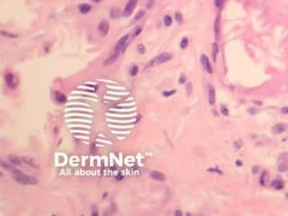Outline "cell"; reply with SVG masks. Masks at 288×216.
Wrapping results in <instances>:
<instances>
[{"mask_svg": "<svg viewBox=\"0 0 288 216\" xmlns=\"http://www.w3.org/2000/svg\"><path fill=\"white\" fill-rule=\"evenodd\" d=\"M14 179L16 180L17 183L21 184V185H37L38 184V179L31 177V176H27L24 175L23 173H19V174H16L14 175Z\"/></svg>", "mask_w": 288, "mask_h": 216, "instance_id": "obj_1", "label": "cell"}, {"mask_svg": "<svg viewBox=\"0 0 288 216\" xmlns=\"http://www.w3.org/2000/svg\"><path fill=\"white\" fill-rule=\"evenodd\" d=\"M172 58H173V55L171 53H168V52L161 53V54L158 55V57H156L155 59H153L151 61H150V63H148L147 68L153 67V66H155L157 64H161V63L167 62V61H170Z\"/></svg>", "mask_w": 288, "mask_h": 216, "instance_id": "obj_2", "label": "cell"}, {"mask_svg": "<svg viewBox=\"0 0 288 216\" xmlns=\"http://www.w3.org/2000/svg\"><path fill=\"white\" fill-rule=\"evenodd\" d=\"M137 3H138V0H129L128 3L126 4V6L124 7L123 16H129L130 14L133 13V11L134 10Z\"/></svg>", "mask_w": 288, "mask_h": 216, "instance_id": "obj_3", "label": "cell"}, {"mask_svg": "<svg viewBox=\"0 0 288 216\" xmlns=\"http://www.w3.org/2000/svg\"><path fill=\"white\" fill-rule=\"evenodd\" d=\"M5 80H6V83L7 85V86L9 88L11 89H14L16 88V86H17V81L16 79V78H14V76L11 73H7L6 74L5 76Z\"/></svg>", "mask_w": 288, "mask_h": 216, "instance_id": "obj_4", "label": "cell"}, {"mask_svg": "<svg viewBox=\"0 0 288 216\" xmlns=\"http://www.w3.org/2000/svg\"><path fill=\"white\" fill-rule=\"evenodd\" d=\"M109 29H110V25L106 20L102 21L98 24V33L103 37L107 35V34L109 33Z\"/></svg>", "mask_w": 288, "mask_h": 216, "instance_id": "obj_5", "label": "cell"}, {"mask_svg": "<svg viewBox=\"0 0 288 216\" xmlns=\"http://www.w3.org/2000/svg\"><path fill=\"white\" fill-rule=\"evenodd\" d=\"M201 63L202 65H203L205 70L206 72H208L209 74H212V65L210 63V61L208 59V57L205 55V54H202L201 55Z\"/></svg>", "mask_w": 288, "mask_h": 216, "instance_id": "obj_6", "label": "cell"}, {"mask_svg": "<svg viewBox=\"0 0 288 216\" xmlns=\"http://www.w3.org/2000/svg\"><path fill=\"white\" fill-rule=\"evenodd\" d=\"M129 34H125L124 36H123L116 43V45H115L114 47V52H116V53H119L121 51H123V49L124 48L125 44H126V42L129 39Z\"/></svg>", "mask_w": 288, "mask_h": 216, "instance_id": "obj_7", "label": "cell"}, {"mask_svg": "<svg viewBox=\"0 0 288 216\" xmlns=\"http://www.w3.org/2000/svg\"><path fill=\"white\" fill-rule=\"evenodd\" d=\"M287 129V124L285 123H277L272 127V133L274 134H281Z\"/></svg>", "mask_w": 288, "mask_h": 216, "instance_id": "obj_8", "label": "cell"}, {"mask_svg": "<svg viewBox=\"0 0 288 216\" xmlns=\"http://www.w3.org/2000/svg\"><path fill=\"white\" fill-rule=\"evenodd\" d=\"M220 34H221V16L218 14L214 22V34L216 40H219Z\"/></svg>", "mask_w": 288, "mask_h": 216, "instance_id": "obj_9", "label": "cell"}, {"mask_svg": "<svg viewBox=\"0 0 288 216\" xmlns=\"http://www.w3.org/2000/svg\"><path fill=\"white\" fill-rule=\"evenodd\" d=\"M2 167L6 169V170H7V171H9V172H11V173H13V174L14 175H16V174H19V173H21V171L19 170V169H17L16 167H14V165H9V164H7V163H6V162H2Z\"/></svg>", "mask_w": 288, "mask_h": 216, "instance_id": "obj_10", "label": "cell"}, {"mask_svg": "<svg viewBox=\"0 0 288 216\" xmlns=\"http://www.w3.org/2000/svg\"><path fill=\"white\" fill-rule=\"evenodd\" d=\"M150 178L157 181H164L165 180V176L163 175V173H161L160 171H157V170L150 172Z\"/></svg>", "mask_w": 288, "mask_h": 216, "instance_id": "obj_11", "label": "cell"}, {"mask_svg": "<svg viewBox=\"0 0 288 216\" xmlns=\"http://www.w3.org/2000/svg\"><path fill=\"white\" fill-rule=\"evenodd\" d=\"M9 161L11 164H13L14 166H19L22 164L23 158H21L17 156H9Z\"/></svg>", "mask_w": 288, "mask_h": 216, "instance_id": "obj_12", "label": "cell"}, {"mask_svg": "<svg viewBox=\"0 0 288 216\" xmlns=\"http://www.w3.org/2000/svg\"><path fill=\"white\" fill-rule=\"evenodd\" d=\"M271 185L275 189L280 190V189H283L284 188V182L281 179H275V180L272 182Z\"/></svg>", "mask_w": 288, "mask_h": 216, "instance_id": "obj_13", "label": "cell"}, {"mask_svg": "<svg viewBox=\"0 0 288 216\" xmlns=\"http://www.w3.org/2000/svg\"><path fill=\"white\" fill-rule=\"evenodd\" d=\"M208 98H209V103L211 105H214L215 103V90L212 86H210L209 92H208Z\"/></svg>", "mask_w": 288, "mask_h": 216, "instance_id": "obj_14", "label": "cell"}, {"mask_svg": "<svg viewBox=\"0 0 288 216\" xmlns=\"http://www.w3.org/2000/svg\"><path fill=\"white\" fill-rule=\"evenodd\" d=\"M23 161H24L26 165L30 166V167H32V168H38L37 164L35 163V161L33 160V158H31L24 157V158H23Z\"/></svg>", "mask_w": 288, "mask_h": 216, "instance_id": "obj_15", "label": "cell"}, {"mask_svg": "<svg viewBox=\"0 0 288 216\" xmlns=\"http://www.w3.org/2000/svg\"><path fill=\"white\" fill-rule=\"evenodd\" d=\"M219 53V47L218 44L216 42L212 43V60L213 61H216V58H217V55Z\"/></svg>", "mask_w": 288, "mask_h": 216, "instance_id": "obj_16", "label": "cell"}, {"mask_svg": "<svg viewBox=\"0 0 288 216\" xmlns=\"http://www.w3.org/2000/svg\"><path fill=\"white\" fill-rule=\"evenodd\" d=\"M78 9L81 14H88L91 10V6L88 4H81L78 6Z\"/></svg>", "mask_w": 288, "mask_h": 216, "instance_id": "obj_17", "label": "cell"}, {"mask_svg": "<svg viewBox=\"0 0 288 216\" xmlns=\"http://www.w3.org/2000/svg\"><path fill=\"white\" fill-rule=\"evenodd\" d=\"M55 99H56L57 102H59V103H61V104L65 103V102H66V100H67L66 96H65L63 94H61V92H57V93L55 94Z\"/></svg>", "mask_w": 288, "mask_h": 216, "instance_id": "obj_18", "label": "cell"}, {"mask_svg": "<svg viewBox=\"0 0 288 216\" xmlns=\"http://www.w3.org/2000/svg\"><path fill=\"white\" fill-rule=\"evenodd\" d=\"M118 54L119 53H116V52H114L113 54H112L109 58H108V59L106 60V61H105V62H104V65H110L111 63H113L114 61H116V59H117V57H118Z\"/></svg>", "mask_w": 288, "mask_h": 216, "instance_id": "obj_19", "label": "cell"}, {"mask_svg": "<svg viewBox=\"0 0 288 216\" xmlns=\"http://www.w3.org/2000/svg\"><path fill=\"white\" fill-rule=\"evenodd\" d=\"M110 14H111V17H112V18H113V19H114V18H117V17L119 16V14H120V11H119L118 8L113 7V8H112Z\"/></svg>", "mask_w": 288, "mask_h": 216, "instance_id": "obj_20", "label": "cell"}, {"mask_svg": "<svg viewBox=\"0 0 288 216\" xmlns=\"http://www.w3.org/2000/svg\"><path fill=\"white\" fill-rule=\"evenodd\" d=\"M139 72V67L137 65H133L130 68V74H131L132 77H135Z\"/></svg>", "mask_w": 288, "mask_h": 216, "instance_id": "obj_21", "label": "cell"}, {"mask_svg": "<svg viewBox=\"0 0 288 216\" xmlns=\"http://www.w3.org/2000/svg\"><path fill=\"white\" fill-rule=\"evenodd\" d=\"M144 14H145V11H143V10H140V11H139V12L137 13V14L135 16V17H134L133 21H134V22H137V21H139L140 19H141V18L144 16Z\"/></svg>", "mask_w": 288, "mask_h": 216, "instance_id": "obj_22", "label": "cell"}, {"mask_svg": "<svg viewBox=\"0 0 288 216\" xmlns=\"http://www.w3.org/2000/svg\"><path fill=\"white\" fill-rule=\"evenodd\" d=\"M187 45H188V40H187L186 37H185V38L182 39V41L180 42V48L182 50H184V49H185L187 47Z\"/></svg>", "mask_w": 288, "mask_h": 216, "instance_id": "obj_23", "label": "cell"}, {"mask_svg": "<svg viewBox=\"0 0 288 216\" xmlns=\"http://www.w3.org/2000/svg\"><path fill=\"white\" fill-rule=\"evenodd\" d=\"M164 24L166 26H170L172 24V18L170 16H166L164 17Z\"/></svg>", "mask_w": 288, "mask_h": 216, "instance_id": "obj_24", "label": "cell"}, {"mask_svg": "<svg viewBox=\"0 0 288 216\" xmlns=\"http://www.w3.org/2000/svg\"><path fill=\"white\" fill-rule=\"evenodd\" d=\"M185 90H186V94L190 96L192 94V91H193V86H192V83H187L186 86H185Z\"/></svg>", "mask_w": 288, "mask_h": 216, "instance_id": "obj_25", "label": "cell"}, {"mask_svg": "<svg viewBox=\"0 0 288 216\" xmlns=\"http://www.w3.org/2000/svg\"><path fill=\"white\" fill-rule=\"evenodd\" d=\"M221 112L223 115H225V116H228L229 115V110L225 105H221Z\"/></svg>", "mask_w": 288, "mask_h": 216, "instance_id": "obj_26", "label": "cell"}, {"mask_svg": "<svg viewBox=\"0 0 288 216\" xmlns=\"http://www.w3.org/2000/svg\"><path fill=\"white\" fill-rule=\"evenodd\" d=\"M175 19H176V21H177L178 23H179V24H181V23L183 22V17H182L181 13L177 12V13L175 14Z\"/></svg>", "mask_w": 288, "mask_h": 216, "instance_id": "obj_27", "label": "cell"}, {"mask_svg": "<svg viewBox=\"0 0 288 216\" xmlns=\"http://www.w3.org/2000/svg\"><path fill=\"white\" fill-rule=\"evenodd\" d=\"M287 168H288V166H287V164H285V163H281V164L278 166V170H279L280 172H284V171L287 170Z\"/></svg>", "mask_w": 288, "mask_h": 216, "instance_id": "obj_28", "label": "cell"}, {"mask_svg": "<svg viewBox=\"0 0 288 216\" xmlns=\"http://www.w3.org/2000/svg\"><path fill=\"white\" fill-rule=\"evenodd\" d=\"M137 51H138V52H139L140 54H144V53H145L146 49H145V47H144V45H142V44H139V45L137 46Z\"/></svg>", "mask_w": 288, "mask_h": 216, "instance_id": "obj_29", "label": "cell"}, {"mask_svg": "<svg viewBox=\"0 0 288 216\" xmlns=\"http://www.w3.org/2000/svg\"><path fill=\"white\" fill-rule=\"evenodd\" d=\"M1 34H2L3 36H5V37H7V38H16V37H17V35H16V34H9V33H6V32H4V31L1 32Z\"/></svg>", "mask_w": 288, "mask_h": 216, "instance_id": "obj_30", "label": "cell"}, {"mask_svg": "<svg viewBox=\"0 0 288 216\" xmlns=\"http://www.w3.org/2000/svg\"><path fill=\"white\" fill-rule=\"evenodd\" d=\"M214 3L216 7L219 9H221L223 6V0H214Z\"/></svg>", "mask_w": 288, "mask_h": 216, "instance_id": "obj_31", "label": "cell"}, {"mask_svg": "<svg viewBox=\"0 0 288 216\" xmlns=\"http://www.w3.org/2000/svg\"><path fill=\"white\" fill-rule=\"evenodd\" d=\"M140 33H141V27H140V26H138V27H136V29H135V30H134V32H133V37H136V36H138V35H139Z\"/></svg>", "mask_w": 288, "mask_h": 216, "instance_id": "obj_32", "label": "cell"}, {"mask_svg": "<svg viewBox=\"0 0 288 216\" xmlns=\"http://www.w3.org/2000/svg\"><path fill=\"white\" fill-rule=\"evenodd\" d=\"M175 93H176V90H170V91H164L162 94H163L164 96L168 97V96H172V95H174Z\"/></svg>", "mask_w": 288, "mask_h": 216, "instance_id": "obj_33", "label": "cell"}, {"mask_svg": "<svg viewBox=\"0 0 288 216\" xmlns=\"http://www.w3.org/2000/svg\"><path fill=\"white\" fill-rule=\"evenodd\" d=\"M156 0H148V3H147V8L150 9L153 6L154 3H155Z\"/></svg>", "mask_w": 288, "mask_h": 216, "instance_id": "obj_34", "label": "cell"}, {"mask_svg": "<svg viewBox=\"0 0 288 216\" xmlns=\"http://www.w3.org/2000/svg\"><path fill=\"white\" fill-rule=\"evenodd\" d=\"M248 112H249L250 113H251V114H255V113H257V110L256 108H254V107H250L249 110H248Z\"/></svg>", "mask_w": 288, "mask_h": 216, "instance_id": "obj_35", "label": "cell"}, {"mask_svg": "<svg viewBox=\"0 0 288 216\" xmlns=\"http://www.w3.org/2000/svg\"><path fill=\"white\" fill-rule=\"evenodd\" d=\"M281 113L283 114H288V106H285V107H283L281 109Z\"/></svg>", "mask_w": 288, "mask_h": 216, "instance_id": "obj_36", "label": "cell"}, {"mask_svg": "<svg viewBox=\"0 0 288 216\" xmlns=\"http://www.w3.org/2000/svg\"><path fill=\"white\" fill-rule=\"evenodd\" d=\"M185 82V78L184 77V76H181L180 78H179V83L180 84H184Z\"/></svg>", "mask_w": 288, "mask_h": 216, "instance_id": "obj_37", "label": "cell"}, {"mask_svg": "<svg viewBox=\"0 0 288 216\" xmlns=\"http://www.w3.org/2000/svg\"><path fill=\"white\" fill-rule=\"evenodd\" d=\"M208 171H212V172H217L218 174H222V171H220V170H218V169H212V168H211V169H209Z\"/></svg>", "mask_w": 288, "mask_h": 216, "instance_id": "obj_38", "label": "cell"}, {"mask_svg": "<svg viewBox=\"0 0 288 216\" xmlns=\"http://www.w3.org/2000/svg\"><path fill=\"white\" fill-rule=\"evenodd\" d=\"M257 171H258V168L257 167H254L253 168V174H257Z\"/></svg>", "mask_w": 288, "mask_h": 216, "instance_id": "obj_39", "label": "cell"}, {"mask_svg": "<svg viewBox=\"0 0 288 216\" xmlns=\"http://www.w3.org/2000/svg\"><path fill=\"white\" fill-rule=\"evenodd\" d=\"M183 213H182V212H180V211H176V212H175V215H177V216H181Z\"/></svg>", "mask_w": 288, "mask_h": 216, "instance_id": "obj_40", "label": "cell"}, {"mask_svg": "<svg viewBox=\"0 0 288 216\" xmlns=\"http://www.w3.org/2000/svg\"><path fill=\"white\" fill-rule=\"evenodd\" d=\"M236 164H237L238 167H241V166H242V163H241L240 160H237V161H236Z\"/></svg>", "mask_w": 288, "mask_h": 216, "instance_id": "obj_41", "label": "cell"}, {"mask_svg": "<svg viewBox=\"0 0 288 216\" xmlns=\"http://www.w3.org/2000/svg\"><path fill=\"white\" fill-rule=\"evenodd\" d=\"M91 1H93V2H95V3H99V2L102 1V0H91Z\"/></svg>", "mask_w": 288, "mask_h": 216, "instance_id": "obj_42", "label": "cell"}, {"mask_svg": "<svg viewBox=\"0 0 288 216\" xmlns=\"http://www.w3.org/2000/svg\"><path fill=\"white\" fill-rule=\"evenodd\" d=\"M92 214H93V215H97V212H93Z\"/></svg>", "mask_w": 288, "mask_h": 216, "instance_id": "obj_43", "label": "cell"}]
</instances>
